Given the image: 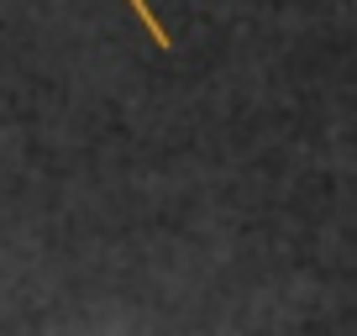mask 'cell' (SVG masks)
I'll return each mask as SVG.
<instances>
[{
	"mask_svg": "<svg viewBox=\"0 0 357 336\" xmlns=\"http://www.w3.org/2000/svg\"><path fill=\"white\" fill-rule=\"evenodd\" d=\"M126 6H132V11H137V22H142L147 32H153V43H158V47H174V43H168V32H163V22H158V11L147 6V0H126Z\"/></svg>",
	"mask_w": 357,
	"mask_h": 336,
	"instance_id": "1",
	"label": "cell"
}]
</instances>
